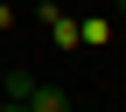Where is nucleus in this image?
Segmentation results:
<instances>
[{
	"label": "nucleus",
	"mask_w": 126,
	"mask_h": 112,
	"mask_svg": "<svg viewBox=\"0 0 126 112\" xmlns=\"http://www.w3.org/2000/svg\"><path fill=\"white\" fill-rule=\"evenodd\" d=\"M21 105H28V112H70V91H63V84H35Z\"/></svg>",
	"instance_id": "obj_1"
},
{
	"label": "nucleus",
	"mask_w": 126,
	"mask_h": 112,
	"mask_svg": "<svg viewBox=\"0 0 126 112\" xmlns=\"http://www.w3.org/2000/svg\"><path fill=\"white\" fill-rule=\"evenodd\" d=\"M77 42L105 49V42H112V21H105V14H84V21H77Z\"/></svg>",
	"instance_id": "obj_2"
},
{
	"label": "nucleus",
	"mask_w": 126,
	"mask_h": 112,
	"mask_svg": "<svg viewBox=\"0 0 126 112\" xmlns=\"http://www.w3.org/2000/svg\"><path fill=\"white\" fill-rule=\"evenodd\" d=\"M28 91H35V77H28V70H0V98H7V105H21Z\"/></svg>",
	"instance_id": "obj_3"
},
{
	"label": "nucleus",
	"mask_w": 126,
	"mask_h": 112,
	"mask_svg": "<svg viewBox=\"0 0 126 112\" xmlns=\"http://www.w3.org/2000/svg\"><path fill=\"white\" fill-rule=\"evenodd\" d=\"M0 28H14V7H7V0H0Z\"/></svg>",
	"instance_id": "obj_4"
},
{
	"label": "nucleus",
	"mask_w": 126,
	"mask_h": 112,
	"mask_svg": "<svg viewBox=\"0 0 126 112\" xmlns=\"http://www.w3.org/2000/svg\"><path fill=\"white\" fill-rule=\"evenodd\" d=\"M112 14H119V21H126V0H112Z\"/></svg>",
	"instance_id": "obj_5"
},
{
	"label": "nucleus",
	"mask_w": 126,
	"mask_h": 112,
	"mask_svg": "<svg viewBox=\"0 0 126 112\" xmlns=\"http://www.w3.org/2000/svg\"><path fill=\"white\" fill-rule=\"evenodd\" d=\"M0 112H28V105H0Z\"/></svg>",
	"instance_id": "obj_6"
}]
</instances>
